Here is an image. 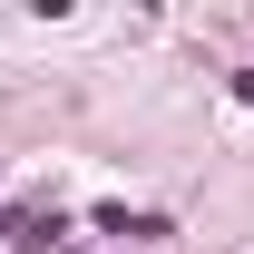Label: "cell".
<instances>
[{
	"instance_id": "cell-1",
	"label": "cell",
	"mask_w": 254,
	"mask_h": 254,
	"mask_svg": "<svg viewBox=\"0 0 254 254\" xmlns=\"http://www.w3.org/2000/svg\"><path fill=\"white\" fill-rule=\"evenodd\" d=\"M98 235H166L157 215H127V205H108V215H98Z\"/></svg>"
},
{
	"instance_id": "cell-2",
	"label": "cell",
	"mask_w": 254,
	"mask_h": 254,
	"mask_svg": "<svg viewBox=\"0 0 254 254\" xmlns=\"http://www.w3.org/2000/svg\"><path fill=\"white\" fill-rule=\"evenodd\" d=\"M235 88H245V98H254V68H245V78H235Z\"/></svg>"
}]
</instances>
